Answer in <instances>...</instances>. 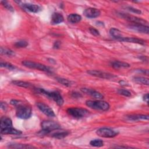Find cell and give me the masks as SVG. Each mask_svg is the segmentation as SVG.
<instances>
[{
    "label": "cell",
    "instance_id": "9a60e30c",
    "mask_svg": "<svg viewBox=\"0 0 149 149\" xmlns=\"http://www.w3.org/2000/svg\"><path fill=\"white\" fill-rule=\"evenodd\" d=\"M126 118L128 120L130 121H137L141 120H148L149 116L148 115H141V114H136V115H129L126 116Z\"/></svg>",
    "mask_w": 149,
    "mask_h": 149
},
{
    "label": "cell",
    "instance_id": "ba28073f",
    "mask_svg": "<svg viewBox=\"0 0 149 149\" xmlns=\"http://www.w3.org/2000/svg\"><path fill=\"white\" fill-rule=\"evenodd\" d=\"M96 133L98 136L100 137L110 138V137H113L117 136L119 133L118 132L115 131L108 127H101L97 130Z\"/></svg>",
    "mask_w": 149,
    "mask_h": 149
},
{
    "label": "cell",
    "instance_id": "484cf974",
    "mask_svg": "<svg viewBox=\"0 0 149 149\" xmlns=\"http://www.w3.org/2000/svg\"><path fill=\"white\" fill-rule=\"evenodd\" d=\"M12 83L14 85H16L17 86L24 87V88H29L31 86V84L29 83L23 81H18V80H13L12 81Z\"/></svg>",
    "mask_w": 149,
    "mask_h": 149
},
{
    "label": "cell",
    "instance_id": "83f0119b",
    "mask_svg": "<svg viewBox=\"0 0 149 149\" xmlns=\"http://www.w3.org/2000/svg\"><path fill=\"white\" fill-rule=\"evenodd\" d=\"M0 52L1 55H5L7 56H13L15 54L12 50L6 48H3L2 47H1Z\"/></svg>",
    "mask_w": 149,
    "mask_h": 149
},
{
    "label": "cell",
    "instance_id": "d6a6232c",
    "mask_svg": "<svg viewBox=\"0 0 149 149\" xmlns=\"http://www.w3.org/2000/svg\"><path fill=\"white\" fill-rule=\"evenodd\" d=\"M1 3L2 4V5H3L5 8H6V9H7L8 10H9V11H10V12H13V11H14V8H13V6H12L10 4H9L8 2L2 1H1Z\"/></svg>",
    "mask_w": 149,
    "mask_h": 149
},
{
    "label": "cell",
    "instance_id": "ab89813d",
    "mask_svg": "<svg viewBox=\"0 0 149 149\" xmlns=\"http://www.w3.org/2000/svg\"><path fill=\"white\" fill-rule=\"evenodd\" d=\"M60 47V42L59 41H55L54 44V48H59Z\"/></svg>",
    "mask_w": 149,
    "mask_h": 149
},
{
    "label": "cell",
    "instance_id": "60d3db41",
    "mask_svg": "<svg viewBox=\"0 0 149 149\" xmlns=\"http://www.w3.org/2000/svg\"><path fill=\"white\" fill-rule=\"evenodd\" d=\"M119 84H120V85H122V86H127V83H126V82L125 81H123V80L119 81Z\"/></svg>",
    "mask_w": 149,
    "mask_h": 149
},
{
    "label": "cell",
    "instance_id": "4316f807",
    "mask_svg": "<svg viewBox=\"0 0 149 149\" xmlns=\"http://www.w3.org/2000/svg\"><path fill=\"white\" fill-rule=\"evenodd\" d=\"M56 80H57L58 82H59L60 84L66 86V87H70L72 85V81L66 79H64V78H62V77H55Z\"/></svg>",
    "mask_w": 149,
    "mask_h": 149
},
{
    "label": "cell",
    "instance_id": "44dd1931",
    "mask_svg": "<svg viewBox=\"0 0 149 149\" xmlns=\"http://www.w3.org/2000/svg\"><path fill=\"white\" fill-rule=\"evenodd\" d=\"M67 20L70 23H77L80 22L81 20V16L76 13H72L68 16Z\"/></svg>",
    "mask_w": 149,
    "mask_h": 149
},
{
    "label": "cell",
    "instance_id": "f35d334b",
    "mask_svg": "<svg viewBox=\"0 0 149 149\" xmlns=\"http://www.w3.org/2000/svg\"><path fill=\"white\" fill-rule=\"evenodd\" d=\"M138 71L143 73L144 74L148 75V70L147 69H139V70H138Z\"/></svg>",
    "mask_w": 149,
    "mask_h": 149
},
{
    "label": "cell",
    "instance_id": "1f68e13d",
    "mask_svg": "<svg viewBox=\"0 0 149 149\" xmlns=\"http://www.w3.org/2000/svg\"><path fill=\"white\" fill-rule=\"evenodd\" d=\"M118 93L127 97L131 96V93L126 89H119L118 90Z\"/></svg>",
    "mask_w": 149,
    "mask_h": 149
},
{
    "label": "cell",
    "instance_id": "74e56055",
    "mask_svg": "<svg viewBox=\"0 0 149 149\" xmlns=\"http://www.w3.org/2000/svg\"><path fill=\"white\" fill-rule=\"evenodd\" d=\"M143 100L146 101L147 104L148 102V93H147L143 95Z\"/></svg>",
    "mask_w": 149,
    "mask_h": 149
},
{
    "label": "cell",
    "instance_id": "8fae6325",
    "mask_svg": "<svg viewBox=\"0 0 149 149\" xmlns=\"http://www.w3.org/2000/svg\"><path fill=\"white\" fill-rule=\"evenodd\" d=\"M84 15L88 18H95L98 17L101 12L99 9L94 8H88L86 9L83 12Z\"/></svg>",
    "mask_w": 149,
    "mask_h": 149
},
{
    "label": "cell",
    "instance_id": "4dcf8cb0",
    "mask_svg": "<svg viewBox=\"0 0 149 149\" xmlns=\"http://www.w3.org/2000/svg\"><path fill=\"white\" fill-rule=\"evenodd\" d=\"M28 45V42L25 40H20L15 43V46L17 48H25Z\"/></svg>",
    "mask_w": 149,
    "mask_h": 149
},
{
    "label": "cell",
    "instance_id": "277c9868",
    "mask_svg": "<svg viewBox=\"0 0 149 149\" xmlns=\"http://www.w3.org/2000/svg\"><path fill=\"white\" fill-rule=\"evenodd\" d=\"M41 134H47L52 131L58 130L61 126L58 123L51 120H44L41 123Z\"/></svg>",
    "mask_w": 149,
    "mask_h": 149
},
{
    "label": "cell",
    "instance_id": "8992f818",
    "mask_svg": "<svg viewBox=\"0 0 149 149\" xmlns=\"http://www.w3.org/2000/svg\"><path fill=\"white\" fill-rule=\"evenodd\" d=\"M22 63L24 66L30 69H37L45 72H51V68L38 62H36L31 61H23Z\"/></svg>",
    "mask_w": 149,
    "mask_h": 149
},
{
    "label": "cell",
    "instance_id": "7c38bea8",
    "mask_svg": "<svg viewBox=\"0 0 149 149\" xmlns=\"http://www.w3.org/2000/svg\"><path fill=\"white\" fill-rule=\"evenodd\" d=\"M80 90L81 91L82 93L88 95L95 99H102L104 96L102 94H101L100 92L91 89V88H81L80 89Z\"/></svg>",
    "mask_w": 149,
    "mask_h": 149
},
{
    "label": "cell",
    "instance_id": "4fadbf2b",
    "mask_svg": "<svg viewBox=\"0 0 149 149\" xmlns=\"http://www.w3.org/2000/svg\"><path fill=\"white\" fill-rule=\"evenodd\" d=\"M22 8L32 13H37L41 10V8L36 4L30 3H23L20 5Z\"/></svg>",
    "mask_w": 149,
    "mask_h": 149
},
{
    "label": "cell",
    "instance_id": "5b68a950",
    "mask_svg": "<svg viewBox=\"0 0 149 149\" xmlns=\"http://www.w3.org/2000/svg\"><path fill=\"white\" fill-rule=\"evenodd\" d=\"M67 113L71 116L76 119H80L87 116L89 114V111L81 108H69L66 111Z\"/></svg>",
    "mask_w": 149,
    "mask_h": 149
},
{
    "label": "cell",
    "instance_id": "7a4b0ae2",
    "mask_svg": "<svg viewBox=\"0 0 149 149\" xmlns=\"http://www.w3.org/2000/svg\"><path fill=\"white\" fill-rule=\"evenodd\" d=\"M36 92L39 93L42 95L47 96V97L54 100L57 105L59 106H62L63 104V99L60 93L58 91H49L44 90L42 88H35Z\"/></svg>",
    "mask_w": 149,
    "mask_h": 149
},
{
    "label": "cell",
    "instance_id": "f1b7e54d",
    "mask_svg": "<svg viewBox=\"0 0 149 149\" xmlns=\"http://www.w3.org/2000/svg\"><path fill=\"white\" fill-rule=\"evenodd\" d=\"M90 144L93 147H102L104 145V142L101 139H94L90 141Z\"/></svg>",
    "mask_w": 149,
    "mask_h": 149
},
{
    "label": "cell",
    "instance_id": "30bf717a",
    "mask_svg": "<svg viewBox=\"0 0 149 149\" xmlns=\"http://www.w3.org/2000/svg\"><path fill=\"white\" fill-rule=\"evenodd\" d=\"M36 105L38 108L47 116L51 117V118H54L55 116V114L54 111L47 105L40 102H37Z\"/></svg>",
    "mask_w": 149,
    "mask_h": 149
},
{
    "label": "cell",
    "instance_id": "ffe728a7",
    "mask_svg": "<svg viewBox=\"0 0 149 149\" xmlns=\"http://www.w3.org/2000/svg\"><path fill=\"white\" fill-rule=\"evenodd\" d=\"M109 34L113 38L118 41H120L122 38L123 37L122 34V32L119 30L113 27L109 30Z\"/></svg>",
    "mask_w": 149,
    "mask_h": 149
},
{
    "label": "cell",
    "instance_id": "b9f144b4",
    "mask_svg": "<svg viewBox=\"0 0 149 149\" xmlns=\"http://www.w3.org/2000/svg\"><path fill=\"white\" fill-rule=\"evenodd\" d=\"M116 148H132V147H128V146H116Z\"/></svg>",
    "mask_w": 149,
    "mask_h": 149
},
{
    "label": "cell",
    "instance_id": "603a6c76",
    "mask_svg": "<svg viewBox=\"0 0 149 149\" xmlns=\"http://www.w3.org/2000/svg\"><path fill=\"white\" fill-rule=\"evenodd\" d=\"M69 132L68 131H57L55 133H54L52 134V136L54 138L58 139H61L65 137H66L69 134Z\"/></svg>",
    "mask_w": 149,
    "mask_h": 149
},
{
    "label": "cell",
    "instance_id": "ac0fdd59",
    "mask_svg": "<svg viewBox=\"0 0 149 149\" xmlns=\"http://www.w3.org/2000/svg\"><path fill=\"white\" fill-rule=\"evenodd\" d=\"M12 127V120L6 116H3L1 119V124H0V127L1 129Z\"/></svg>",
    "mask_w": 149,
    "mask_h": 149
},
{
    "label": "cell",
    "instance_id": "836d02e7",
    "mask_svg": "<svg viewBox=\"0 0 149 149\" xmlns=\"http://www.w3.org/2000/svg\"><path fill=\"white\" fill-rule=\"evenodd\" d=\"M126 9L128 10H129V11H130V12H132L133 13H134L136 14H141V11L140 10L134 8H133L132 6H127Z\"/></svg>",
    "mask_w": 149,
    "mask_h": 149
},
{
    "label": "cell",
    "instance_id": "5bb4252c",
    "mask_svg": "<svg viewBox=\"0 0 149 149\" xmlns=\"http://www.w3.org/2000/svg\"><path fill=\"white\" fill-rule=\"evenodd\" d=\"M129 29L138 31L141 33L148 34L149 33V27L148 26L143 25V24H132L129 26Z\"/></svg>",
    "mask_w": 149,
    "mask_h": 149
},
{
    "label": "cell",
    "instance_id": "f546056e",
    "mask_svg": "<svg viewBox=\"0 0 149 149\" xmlns=\"http://www.w3.org/2000/svg\"><path fill=\"white\" fill-rule=\"evenodd\" d=\"M1 67L5 68L9 70H15L16 69V67L12 63L9 62H2V61L1 62Z\"/></svg>",
    "mask_w": 149,
    "mask_h": 149
},
{
    "label": "cell",
    "instance_id": "2e32d148",
    "mask_svg": "<svg viewBox=\"0 0 149 149\" xmlns=\"http://www.w3.org/2000/svg\"><path fill=\"white\" fill-rule=\"evenodd\" d=\"M1 133L3 134H15V135H20L22 132L17 129H16L12 127H7L5 129H1Z\"/></svg>",
    "mask_w": 149,
    "mask_h": 149
},
{
    "label": "cell",
    "instance_id": "3957f363",
    "mask_svg": "<svg viewBox=\"0 0 149 149\" xmlns=\"http://www.w3.org/2000/svg\"><path fill=\"white\" fill-rule=\"evenodd\" d=\"M86 104L90 108L104 111L108 110L110 107L108 102L101 100H87Z\"/></svg>",
    "mask_w": 149,
    "mask_h": 149
},
{
    "label": "cell",
    "instance_id": "6da1fadb",
    "mask_svg": "<svg viewBox=\"0 0 149 149\" xmlns=\"http://www.w3.org/2000/svg\"><path fill=\"white\" fill-rule=\"evenodd\" d=\"M11 105L16 107V115L17 117L26 119L31 115V108L23 102L17 100H12L10 101Z\"/></svg>",
    "mask_w": 149,
    "mask_h": 149
},
{
    "label": "cell",
    "instance_id": "d6986e66",
    "mask_svg": "<svg viewBox=\"0 0 149 149\" xmlns=\"http://www.w3.org/2000/svg\"><path fill=\"white\" fill-rule=\"evenodd\" d=\"M120 41L123 42H133V43H137L139 44H144L145 41H144L142 39H140L136 37H123Z\"/></svg>",
    "mask_w": 149,
    "mask_h": 149
},
{
    "label": "cell",
    "instance_id": "d4e9b609",
    "mask_svg": "<svg viewBox=\"0 0 149 149\" xmlns=\"http://www.w3.org/2000/svg\"><path fill=\"white\" fill-rule=\"evenodd\" d=\"M8 147L12 148H35L33 146L23 144H11L8 146Z\"/></svg>",
    "mask_w": 149,
    "mask_h": 149
},
{
    "label": "cell",
    "instance_id": "e575fe53",
    "mask_svg": "<svg viewBox=\"0 0 149 149\" xmlns=\"http://www.w3.org/2000/svg\"><path fill=\"white\" fill-rule=\"evenodd\" d=\"M89 31L91 33V34H92L93 36H98L100 35V33H99V31L98 30H97L95 28H93V27H90L89 29Z\"/></svg>",
    "mask_w": 149,
    "mask_h": 149
},
{
    "label": "cell",
    "instance_id": "8d00e7d4",
    "mask_svg": "<svg viewBox=\"0 0 149 149\" xmlns=\"http://www.w3.org/2000/svg\"><path fill=\"white\" fill-rule=\"evenodd\" d=\"M1 109H2L3 110L5 111L7 108V105H6V104L5 102H1Z\"/></svg>",
    "mask_w": 149,
    "mask_h": 149
},
{
    "label": "cell",
    "instance_id": "9c48e42d",
    "mask_svg": "<svg viewBox=\"0 0 149 149\" xmlns=\"http://www.w3.org/2000/svg\"><path fill=\"white\" fill-rule=\"evenodd\" d=\"M87 73L90 75L97 77L99 78H101V79H111L116 77L115 75L112 73L105 72L98 70H88Z\"/></svg>",
    "mask_w": 149,
    "mask_h": 149
},
{
    "label": "cell",
    "instance_id": "e0dca14e",
    "mask_svg": "<svg viewBox=\"0 0 149 149\" xmlns=\"http://www.w3.org/2000/svg\"><path fill=\"white\" fill-rule=\"evenodd\" d=\"M64 20L63 16L62 14L58 12H55L52 15L51 23L52 24H57L62 23Z\"/></svg>",
    "mask_w": 149,
    "mask_h": 149
},
{
    "label": "cell",
    "instance_id": "cb8c5ba5",
    "mask_svg": "<svg viewBox=\"0 0 149 149\" xmlns=\"http://www.w3.org/2000/svg\"><path fill=\"white\" fill-rule=\"evenodd\" d=\"M133 81L139 84H142L144 85H148V79L141 76H135L133 77Z\"/></svg>",
    "mask_w": 149,
    "mask_h": 149
},
{
    "label": "cell",
    "instance_id": "52a82bcc",
    "mask_svg": "<svg viewBox=\"0 0 149 149\" xmlns=\"http://www.w3.org/2000/svg\"><path fill=\"white\" fill-rule=\"evenodd\" d=\"M119 15L126 20L132 23L133 24H143L148 26V22L146 20H144L141 18L137 17L136 16L130 15L127 13H119Z\"/></svg>",
    "mask_w": 149,
    "mask_h": 149
},
{
    "label": "cell",
    "instance_id": "d590c367",
    "mask_svg": "<svg viewBox=\"0 0 149 149\" xmlns=\"http://www.w3.org/2000/svg\"><path fill=\"white\" fill-rule=\"evenodd\" d=\"M72 95L73 97H74V98H79V97H81V95L80 94H79V93H77V92H73L72 94Z\"/></svg>",
    "mask_w": 149,
    "mask_h": 149
},
{
    "label": "cell",
    "instance_id": "7402d4cb",
    "mask_svg": "<svg viewBox=\"0 0 149 149\" xmlns=\"http://www.w3.org/2000/svg\"><path fill=\"white\" fill-rule=\"evenodd\" d=\"M111 65L115 69H120V68H125L130 67V65L126 62H120L119 61H115L111 62Z\"/></svg>",
    "mask_w": 149,
    "mask_h": 149
}]
</instances>
